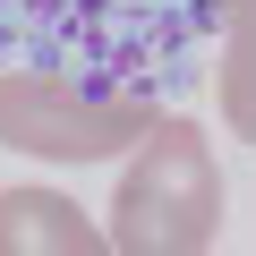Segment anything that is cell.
Segmentation results:
<instances>
[{
  "mask_svg": "<svg viewBox=\"0 0 256 256\" xmlns=\"http://www.w3.org/2000/svg\"><path fill=\"white\" fill-rule=\"evenodd\" d=\"M102 239L111 256H205L222 239V162L196 120L154 111V128L128 146Z\"/></svg>",
  "mask_w": 256,
  "mask_h": 256,
  "instance_id": "cell-1",
  "label": "cell"
},
{
  "mask_svg": "<svg viewBox=\"0 0 256 256\" xmlns=\"http://www.w3.org/2000/svg\"><path fill=\"white\" fill-rule=\"evenodd\" d=\"M154 128V102L137 94H94L52 68H9L0 77V146L34 162H111Z\"/></svg>",
  "mask_w": 256,
  "mask_h": 256,
  "instance_id": "cell-2",
  "label": "cell"
},
{
  "mask_svg": "<svg viewBox=\"0 0 256 256\" xmlns=\"http://www.w3.org/2000/svg\"><path fill=\"white\" fill-rule=\"evenodd\" d=\"M0 256H111L102 222L60 188H0Z\"/></svg>",
  "mask_w": 256,
  "mask_h": 256,
  "instance_id": "cell-3",
  "label": "cell"
},
{
  "mask_svg": "<svg viewBox=\"0 0 256 256\" xmlns=\"http://www.w3.org/2000/svg\"><path fill=\"white\" fill-rule=\"evenodd\" d=\"M222 128L256 146V0H222Z\"/></svg>",
  "mask_w": 256,
  "mask_h": 256,
  "instance_id": "cell-4",
  "label": "cell"
}]
</instances>
